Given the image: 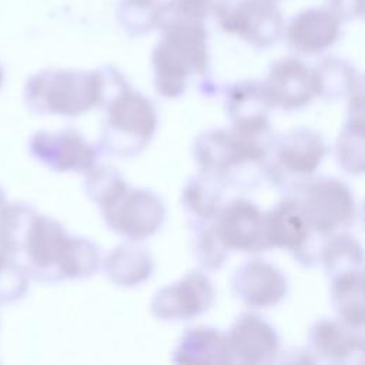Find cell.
Segmentation results:
<instances>
[{
  "label": "cell",
  "mask_w": 365,
  "mask_h": 365,
  "mask_svg": "<svg viewBox=\"0 0 365 365\" xmlns=\"http://www.w3.org/2000/svg\"><path fill=\"white\" fill-rule=\"evenodd\" d=\"M161 40L153 50L154 84L158 94L175 98L185 91L190 76L205 74L208 44L204 21L168 19L160 23Z\"/></svg>",
  "instance_id": "cell-1"
},
{
  "label": "cell",
  "mask_w": 365,
  "mask_h": 365,
  "mask_svg": "<svg viewBox=\"0 0 365 365\" xmlns=\"http://www.w3.org/2000/svg\"><path fill=\"white\" fill-rule=\"evenodd\" d=\"M271 138L231 130H210L198 135L194 155L204 174L221 184L251 182L265 175L264 164Z\"/></svg>",
  "instance_id": "cell-2"
},
{
  "label": "cell",
  "mask_w": 365,
  "mask_h": 365,
  "mask_svg": "<svg viewBox=\"0 0 365 365\" xmlns=\"http://www.w3.org/2000/svg\"><path fill=\"white\" fill-rule=\"evenodd\" d=\"M24 101L37 114L76 117L101 101V73L80 70H41L24 86Z\"/></svg>",
  "instance_id": "cell-3"
},
{
  "label": "cell",
  "mask_w": 365,
  "mask_h": 365,
  "mask_svg": "<svg viewBox=\"0 0 365 365\" xmlns=\"http://www.w3.org/2000/svg\"><path fill=\"white\" fill-rule=\"evenodd\" d=\"M103 108L107 110L101 145L110 154L133 157L151 141L157 128L154 104L128 86L111 97Z\"/></svg>",
  "instance_id": "cell-4"
},
{
  "label": "cell",
  "mask_w": 365,
  "mask_h": 365,
  "mask_svg": "<svg viewBox=\"0 0 365 365\" xmlns=\"http://www.w3.org/2000/svg\"><path fill=\"white\" fill-rule=\"evenodd\" d=\"M108 227L115 232L141 241L157 232L165 220V205L153 191L130 187L117 177L94 201Z\"/></svg>",
  "instance_id": "cell-5"
},
{
  "label": "cell",
  "mask_w": 365,
  "mask_h": 365,
  "mask_svg": "<svg viewBox=\"0 0 365 365\" xmlns=\"http://www.w3.org/2000/svg\"><path fill=\"white\" fill-rule=\"evenodd\" d=\"M71 235L51 217L36 212L13 257L27 272L29 278L43 282L66 279V262L71 245Z\"/></svg>",
  "instance_id": "cell-6"
},
{
  "label": "cell",
  "mask_w": 365,
  "mask_h": 365,
  "mask_svg": "<svg viewBox=\"0 0 365 365\" xmlns=\"http://www.w3.org/2000/svg\"><path fill=\"white\" fill-rule=\"evenodd\" d=\"M325 154L327 144L319 133L308 127L289 130L271 138L264 164L265 177L292 191L309 180Z\"/></svg>",
  "instance_id": "cell-7"
},
{
  "label": "cell",
  "mask_w": 365,
  "mask_h": 365,
  "mask_svg": "<svg viewBox=\"0 0 365 365\" xmlns=\"http://www.w3.org/2000/svg\"><path fill=\"white\" fill-rule=\"evenodd\" d=\"M309 228L319 235H332L355 218L356 205L349 187L332 177L307 180L292 190Z\"/></svg>",
  "instance_id": "cell-8"
},
{
  "label": "cell",
  "mask_w": 365,
  "mask_h": 365,
  "mask_svg": "<svg viewBox=\"0 0 365 365\" xmlns=\"http://www.w3.org/2000/svg\"><path fill=\"white\" fill-rule=\"evenodd\" d=\"M224 31L255 47H269L284 34V19L272 0H224L215 10Z\"/></svg>",
  "instance_id": "cell-9"
},
{
  "label": "cell",
  "mask_w": 365,
  "mask_h": 365,
  "mask_svg": "<svg viewBox=\"0 0 365 365\" xmlns=\"http://www.w3.org/2000/svg\"><path fill=\"white\" fill-rule=\"evenodd\" d=\"M30 154L58 173H87L96 165L97 151L76 130L37 131L29 141Z\"/></svg>",
  "instance_id": "cell-10"
},
{
  "label": "cell",
  "mask_w": 365,
  "mask_h": 365,
  "mask_svg": "<svg viewBox=\"0 0 365 365\" xmlns=\"http://www.w3.org/2000/svg\"><path fill=\"white\" fill-rule=\"evenodd\" d=\"M214 287L201 271H191L154 295L151 312L163 321H185L208 311L214 302Z\"/></svg>",
  "instance_id": "cell-11"
},
{
  "label": "cell",
  "mask_w": 365,
  "mask_h": 365,
  "mask_svg": "<svg viewBox=\"0 0 365 365\" xmlns=\"http://www.w3.org/2000/svg\"><path fill=\"white\" fill-rule=\"evenodd\" d=\"M212 224L227 250L258 252L267 250L264 240V212L248 200H234L222 205Z\"/></svg>",
  "instance_id": "cell-12"
},
{
  "label": "cell",
  "mask_w": 365,
  "mask_h": 365,
  "mask_svg": "<svg viewBox=\"0 0 365 365\" xmlns=\"http://www.w3.org/2000/svg\"><path fill=\"white\" fill-rule=\"evenodd\" d=\"M225 336L231 364H271L278 355V334L259 315L251 312L240 315Z\"/></svg>",
  "instance_id": "cell-13"
},
{
  "label": "cell",
  "mask_w": 365,
  "mask_h": 365,
  "mask_svg": "<svg viewBox=\"0 0 365 365\" xmlns=\"http://www.w3.org/2000/svg\"><path fill=\"white\" fill-rule=\"evenodd\" d=\"M262 87L271 106L285 110L304 107L315 96L312 68L295 57L275 61Z\"/></svg>",
  "instance_id": "cell-14"
},
{
  "label": "cell",
  "mask_w": 365,
  "mask_h": 365,
  "mask_svg": "<svg viewBox=\"0 0 365 365\" xmlns=\"http://www.w3.org/2000/svg\"><path fill=\"white\" fill-rule=\"evenodd\" d=\"M311 228L294 197H287L264 214V240L267 248H284L301 262H312L308 254Z\"/></svg>",
  "instance_id": "cell-15"
},
{
  "label": "cell",
  "mask_w": 365,
  "mask_h": 365,
  "mask_svg": "<svg viewBox=\"0 0 365 365\" xmlns=\"http://www.w3.org/2000/svg\"><path fill=\"white\" fill-rule=\"evenodd\" d=\"M234 294L251 308L277 305L288 292L285 275L272 264L262 259L245 261L231 279Z\"/></svg>",
  "instance_id": "cell-16"
},
{
  "label": "cell",
  "mask_w": 365,
  "mask_h": 365,
  "mask_svg": "<svg viewBox=\"0 0 365 365\" xmlns=\"http://www.w3.org/2000/svg\"><path fill=\"white\" fill-rule=\"evenodd\" d=\"M289 48L318 54L334 46L341 34V20L328 7L305 9L284 29Z\"/></svg>",
  "instance_id": "cell-17"
},
{
  "label": "cell",
  "mask_w": 365,
  "mask_h": 365,
  "mask_svg": "<svg viewBox=\"0 0 365 365\" xmlns=\"http://www.w3.org/2000/svg\"><path fill=\"white\" fill-rule=\"evenodd\" d=\"M225 103L234 130L250 135L268 134V113L272 106L262 83L247 80L231 86Z\"/></svg>",
  "instance_id": "cell-18"
},
{
  "label": "cell",
  "mask_w": 365,
  "mask_h": 365,
  "mask_svg": "<svg viewBox=\"0 0 365 365\" xmlns=\"http://www.w3.org/2000/svg\"><path fill=\"white\" fill-rule=\"evenodd\" d=\"M308 339L314 354L324 361L344 364L354 362L356 356L362 359V329L349 327L339 318L317 321L309 331Z\"/></svg>",
  "instance_id": "cell-19"
},
{
  "label": "cell",
  "mask_w": 365,
  "mask_h": 365,
  "mask_svg": "<svg viewBox=\"0 0 365 365\" xmlns=\"http://www.w3.org/2000/svg\"><path fill=\"white\" fill-rule=\"evenodd\" d=\"M173 361L194 364H231L227 336L211 327L190 328L174 351Z\"/></svg>",
  "instance_id": "cell-20"
},
{
  "label": "cell",
  "mask_w": 365,
  "mask_h": 365,
  "mask_svg": "<svg viewBox=\"0 0 365 365\" xmlns=\"http://www.w3.org/2000/svg\"><path fill=\"white\" fill-rule=\"evenodd\" d=\"M153 268L150 252L134 242L118 245L104 259L107 277L120 287H135L144 282L151 277Z\"/></svg>",
  "instance_id": "cell-21"
},
{
  "label": "cell",
  "mask_w": 365,
  "mask_h": 365,
  "mask_svg": "<svg viewBox=\"0 0 365 365\" xmlns=\"http://www.w3.org/2000/svg\"><path fill=\"white\" fill-rule=\"evenodd\" d=\"M315 96L324 98L351 97L362 91V76L346 60L338 57H327L315 68H312Z\"/></svg>",
  "instance_id": "cell-22"
},
{
  "label": "cell",
  "mask_w": 365,
  "mask_h": 365,
  "mask_svg": "<svg viewBox=\"0 0 365 365\" xmlns=\"http://www.w3.org/2000/svg\"><path fill=\"white\" fill-rule=\"evenodd\" d=\"M332 281V304L339 319L356 329H364V271L335 277Z\"/></svg>",
  "instance_id": "cell-23"
},
{
  "label": "cell",
  "mask_w": 365,
  "mask_h": 365,
  "mask_svg": "<svg viewBox=\"0 0 365 365\" xmlns=\"http://www.w3.org/2000/svg\"><path fill=\"white\" fill-rule=\"evenodd\" d=\"M181 200L194 220H212L222 207V184L204 173L191 177L182 188Z\"/></svg>",
  "instance_id": "cell-24"
},
{
  "label": "cell",
  "mask_w": 365,
  "mask_h": 365,
  "mask_svg": "<svg viewBox=\"0 0 365 365\" xmlns=\"http://www.w3.org/2000/svg\"><path fill=\"white\" fill-rule=\"evenodd\" d=\"M321 261L331 279L344 274L361 271L364 262L362 245L349 234H332L321 250Z\"/></svg>",
  "instance_id": "cell-25"
},
{
  "label": "cell",
  "mask_w": 365,
  "mask_h": 365,
  "mask_svg": "<svg viewBox=\"0 0 365 365\" xmlns=\"http://www.w3.org/2000/svg\"><path fill=\"white\" fill-rule=\"evenodd\" d=\"M336 158L348 174L359 175L365 168L364 111H349V118L336 141Z\"/></svg>",
  "instance_id": "cell-26"
},
{
  "label": "cell",
  "mask_w": 365,
  "mask_h": 365,
  "mask_svg": "<svg viewBox=\"0 0 365 365\" xmlns=\"http://www.w3.org/2000/svg\"><path fill=\"white\" fill-rule=\"evenodd\" d=\"M161 9V0H121L117 20L130 36H141L158 29Z\"/></svg>",
  "instance_id": "cell-27"
},
{
  "label": "cell",
  "mask_w": 365,
  "mask_h": 365,
  "mask_svg": "<svg viewBox=\"0 0 365 365\" xmlns=\"http://www.w3.org/2000/svg\"><path fill=\"white\" fill-rule=\"evenodd\" d=\"M194 252L201 267L207 269L220 268L227 259V248L220 241L212 220H194Z\"/></svg>",
  "instance_id": "cell-28"
},
{
  "label": "cell",
  "mask_w": 365,
  "mask_h": 365,
  "mask_svg": "<svg viewBox=\"0 0 365 365\" xmlns=\"http://www.w3.org/2000/svg\"><path fill=\"white\" fill-rule=\"evenodd\" d=\"M29 289V275L11 257L0 264V304L21 299Z\"/></svg>",
  "instance_id": "cell-29"
},
{
  "label": "cell",
  "mask_w": 365,
  "mask_h": 365,
  "mask_svg": "<svg viewBox=\"0 0 365 365\" xmlns=\"http://www.w3.org/2000/svg\"><path fill=\"white\" fill-rule=\"evenodd\" d=\"M341 21L362 16V0H327V6Z\"/></svg>",
  "instance_id": "cell-30"
},
{
  "label": "cell",
  "mask_w": 365,
  "mask_h": 365,
  "mask_svg": "<svg viewBox=\"0 0 365 365\" xmlns=\"http://www.w3.org/2000/svg\"><path fill=\"white\" fill-rule=\"evenodd\" d=\"M7 204H9V202H7V198H6L4 192H3V190L0 188V217H1V214H3V211H4V208H6Z\"/></svg>",
  "instance_id": "cell-31"
},
{
  "label": "cell",
  "mask_w": 365,
  "mask_h": 365,
  "mask_svg": "<svg viewBox=\"0 0 365 365\" xmlns=\"http://www.w3.org/2000/svg\"><path fill=\"white\" fill-rule=\"evenodd\" d=\"M3 80H4V70H3V66L0 64V88L3 86Z\"/></svg>",
  "instance_id": "cell-32"
},
{
  "label": "cell",
  "mask_w": 365,
  "mask_h": 365,
  "mask_svg": "<svg viewBox=\"0 0 365 365\" xmlns=\"http://www.w3.org/2000/svg\"><path fill=\"white\" fill-rule=\"evenodd\" d=\"M272 1H277V0H272Z\"/></svg>",
  "instance_id": "cell-33"
}]
</instances>
